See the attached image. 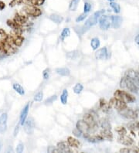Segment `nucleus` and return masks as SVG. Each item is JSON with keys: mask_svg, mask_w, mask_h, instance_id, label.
Masks as SVG:
<instances>
[{"mask_svg": "<svg viewBox=\"0 0 139 153\" xmlns=\"http://www.w3.org/2000/svg\"><path fill=\"white\" fill-rule=\"evenodd\" d=\"M84 121L88 123V125L90 126V131L91 132H95L98 127V116L94 111L86 113L84 115Z\"/></svg>", "mask_w": 139, "mask_h": 153, "instance_id": "1", "label": "nucleus"}, {"mask_svg": "<svg viewBox=\"0 0 139 153\" xmlns=\"http://www.w3.org/2000/svg\"><path fill=\"white\" fill-rule=\"evenodd\" d=\"M114 97L121 100L126 104L133 103L134 101H135V97L134 95H132L128 92H126L125 91H121V90H117L114 93Z\"/></svg>", "mask_w": 139, "mask_h": 153, "instance_id": "2", "label": "nucleus"}, {"mask_svg": "<svg viewBox=\"0 0 139 153\" xmlns=\"http://www.w3.org/2000/svg\"><path fill=\"white\" fill-rule=\"evenodd\" d=\"M120 87L121 88H126V89H128L131 92H133V93H135V94H138L139 92L138 89L137 88L136 86L132 82V81L127 76H125L121 80Z\"/></svg>", "mask_w": 139, "mask_h": 153, "instance_id": "3", "label": "nucleus"}, {"mask_svg": "<svg viewBox=\"0 0 139 153\" xmlns=\"http://www.w3.org/2000/svg\"><path fill=\"white\" fill-rule=\"evenodd\" d=\"M118 113L122 116V117H125L127 119H131V120H135L138 115V110L133 109L131 107H126L125 108H124L123 110H121Z\"/></svg>", "mask_w": 139, "mask_h": 153, "instance_id": "4", "label": "nucleus"}, {"mask_svg": "<svg viewBox=\"0 0 139 153\" xmlns=\"http://www.w3.org/2000/svg\"><path fill=\"white\" fill-rule=\"evenodd\" d=\"M24 12L28 15L33 16L34 18H37L42 15V10L39 8H36L33 5H26L24 7Z\"/></svg>", "mask_w": 139, "mask_h": 153, "instance_id": "5", "label": "nucleus"}, {"mask_svg": "<svg viewBox=\"0 0 139 153\" xmlns=\"http://www.w3.org/2000/svg\"><path fill=\"white\" fill-rule=\"evenodd\" d=\"M0 41H1L2 45H3V50H4V52H5L7 56L11 55V54H14L17 51V47L13 45V44H9L7 40H1Z\"/></svg>", "mask_w": 139, "mask_h": 153, "instance_id": "6", "label": "nucleus"}, {"mask_svg": "<svg viewBox=\"0 0 139 153\" xmlns=\"http://www.w3.org/2000/svg\"><path fill=\"white\" fill-rule=\"evenodd\" d=\"M109 104L111 106V107H114V109H116L118 111H120L121 110H123L124 108H125L127 107V104L124 103V101H121V100L118 99L116 97H114L113 98H111L109 101Z\"/></svg>", "mask_w": 139, "mask_h": 153, "instance_id": "7", "label": "nucleus"}, {"mask_svg": "<svg viewBox=\"0 0 139 153\" xmlns=\"http://www.w3.org/2000/svg\"><path fill=\"white\" fill-rule=\"evenodd\" d=\"M76 127L78 130L80 131V132L82 133L83 135H88L90 132V127L88 125V124L85 121L80 120L78 121L76 125Z\"/></svg>", "mask_w": 139, "mask_h": 153, "instance_id": "8", "label": "nucleus"}, {"mask_svg": "<svg viewBox=\"0 0 139 153\" xmlns=\"http://www.w3.org/2000/svg\"><path fill=\"white\" fill-rule=\"evenodd\" d=\"M24 130L28 135H33L35 129V122L33 117H29L26 119L24 123Z\"/></svg>", "mask_w": 139, "mask_h": 153, "instance_id": "9", "label": "nucleus"}, {"mask_svg": "<svg viewBox=\"0 0 139 153\" xmlns=\"http://www.w3.org/2000/svg\"><path fill=\"white\" fill-rule=\"evenodd\" d=\"M109 57H111V54L109 55L107 47H103L96 51L95 58L97 60H104V59H108Z\"/></svg>", "mask_w": 139, "mask_h": 153, "instance_id": "10", "label": "nucleus"}, {"mask_svg": "<svg viewBox=\"0 0 139 153\" xmlns=\"http://www.w3.org/2000/svg\"><path fill=\"white\" fill-rule=\"evenodd\" d=\"M99 26L101 30H107L111 26V23H110V19L106 15H102L100 16L99 19Z\"/></svg>", "mask_w": 139, "mask_h": 153, "instance_id": "11", "label": "nucleus"}, {"mask_svg": "<svg viewBox=\"0 0 139 153\" xmlns=\"http://www.w3.org/2000/svg\"><path fill=\"white\" fill-rule=\"evenodd\" d=\"M6 24L8 25V26H9L11 29H13L14 30V33H17V34H21L22 26L19 23H16L14 19H7Z\"/></svg>", "mask_w": 139, "mask_h": 153, "instance_id": "12", "label": "nucleus"}, {"mask_svg": "<svg viewBox=\"0 0 139 153\" xmlns=\"http://www.w3.org/2000/svg\"><path fill=\"white\" fill-rule=\"evenodd\" d=\"M7 119L6 113H3L0 115V133H4L7 129Z\"/></svg>", "mask_w": 139, "mask_h": 153, "instance_id": "13", "label": "nucleus"}, {"mask_svg": "<svg viewBox=\"0 0 139 153\" xmlns=\"http://www.w3.org/2000/svg\"><path fill=\"white\" fill-rule=\"evenodd\" d=\"M10 35L13 38V44L16 47H19L23 45V42H24V37L21 36V34H17V33H14L13 34H10Z\"/></svg>", "mask_w": 139, "mask_h": 153, "instance_id": "14", "label": "nucleus"}, {"mask_svg": "<svg viewBox=\"0 0 139 153\" xmlns=\"http://www.w3.org/2000/svg\"><path fill=\"white\" fill-rule=\"evenodd\" d=\"M111 25L114 29H118L121 27L122 24V18L119 15H111Z\"/></svg>", "mask_w": 139, "mask_h": 153, "instance_id": "15", "label": "nucleus"}, {"mask_svg": "<svg viewBox=\"0 0 139 153\" xmlns=\"http://www.w3.org/2000/svg\"><path fill=\"white\" fill-rule=\"evenodd\" d=\"M118 142L119 143H121V145L126 146H132L134 144V140L131 138H130V137H128V136H126V135L119 136L118 138Z\"/></svg>", "mask_w": 139, "mask_h": 153, "instance_id": "16", "label": "nucleus"}, {"mask_svg": "<svg viewBox=\"0 0 139 153\" xmlns=\"http://www.w3.org/2000/svg\"><path fill=\"white\" fill-rule=\"evenodd\" d=\"M57 148L59 149V152H71L70 146L69 144L66 142H60L57 144Z\"/></svg>", "mask_w": 139, "mask_h": 153, "instance_id": "17", "label": "nucleus"}, {"mask_svg": "<svg viewBox=\"0 0 139 153\" xmlns=\"http://www.w3.org/2000/svg\"><path fill=\"white\" fill-rule=\"evenodd\" d=\"M29 105L27 104V105L23 107V109L22 110L20 114V120H19V124L21 125H24V123L26 121V118H27V115H28L29 113Z\"/></svg>", "mask_w": 139, "mask_h": 153, "instance_id": "18", "label": "nucleus"}, {"mask_svg": "<svg viewBox=\"0 0 139 153\" xmlns=\"http://www.w3.org/2000/svg\"><path fill=\"white\" fill-rule=\"evenodd\" d=\"M14 20L19 25H23V24H26L28 22V17L26 15H20L19 13H15V16H14Z\"/></svg>", "mask_w": 139, "mask_h": 153, "instance_id": "19", "label": "nucleus"}, {"mask_svg": "<svg viewBox=\"0 0 139 153\" xmlns=\"http://www.w3.org/2000/svg\"><path fill=\"white\" fill-rule=\"evenodd\" d=\"M99 107L104 112H108L111 108V106L109 104V102H107L106 100L103 99V98H101L99 101Z\"/></svg>", "mask_w": 139, "mask_h": 153, "instance_id": "20", "label": "nucleus"}, {"mask_svg": "<svg viewBox=\"0 0 139 153\" xmlns=\"http://www.w3.org/2000/svg\"><path fill=\"white\" fill-rule=\"evenodd\" d=\"M100 136L106 140L108 141H112L113 139V133L111 132V131L110 129H103L100 132Z\"/></svg>", "mask_w": 139, "mask_h": 153, "instance_id": "21", "label": "nucleus"}, {"mask_svg": "<svg viewBox=\"0 0 139 153\" xmlns=\"http://www.w3.org/2000/svg\"><path fill=\"white\" fill-rule=\"evenodd\" d=\"M67 143L69 144V146L72 148H78L80 146V141L77 140L76 138H74L72 136H69L67 138Z\"/></svg>", "mask_w": 139, "mask_h": 153, "instance_id": "22", "label": "nucleus"}, {"mask_svg": "<svg viewBox=\"0 0 139 153\" xmlns=\"http://www.w3.org/2000/svg\"><path fill=\"white\" fill-rule=\"evenodd\" d=\"M85 138L88 139V142L92 143H97V142H102L104 140V138L100 136V135H90V134L86 137Z\"/></svg>", "mask_w": 139, "mask_h": 153, "instance_id": "23", "label": "nucleus"}, {"mask_svg": "<svg viewBox=\"0 0 139 153\" xmlns=\"http://www.w3.org/2000/svg\"><path fill=\"white\" fill-rule=\"evenodd\" d=\"M97 23H98V19L96 18L95 16L93 15L92 16H90V18L88 19V20L85 22V24L84 25L85 27L88 29V30H89L91 26L96 25Z\"/></svg>", "mask_w": 139, "mask_h": 153, "instance_id": "24", "label": "nucleus"}, {"mask_svg": "<svg viewBox=\"0 0 139 153\" xmlns=\"http://www.w3.org/2000/svg\"><path fill=\"white\" fill-rule=\"evenodd\" d=\"M98 123H99L100 127H102V129H110V130L111 129V123H110L109 120L107 119V118H101L98 121Z\"/></svg>", "mask_w": 139, "mask_h": 153, "instance_id": "25", "label": "nucleus"}, {"mask_svg": "<svg viewBox=\"0 0 139 153\" xmlns=\"http://www.w3.org/2000/svg\"><path fill=\"white\" fill-rule=\"evenodd\" d=\"M56 72L57 74H59L60 76H69L70 74V70L67 67H60V68H57Z\"/></svg>", "mask_w": 139, "mask_h": 153, "instance_id": "26", "label": "nucleus"}, {"mask_svg": "<svg viewBox=\"0 0 139 153\" xmlns=\"http://www.w3.org/2000/svg\"><path fill=\"white\" fill-rule=\"evenodd\" d=\"M127 126L128 127V129H130L131 132L139 130V122L135 120H133L132 121H130L129 123H128Z\"/></svg>", "mask_w": 139, "mask_h": 153, "instance_id": "27", "label": "nucleus"}, {"mask_svg": "<svg viewBox=\"0 0 139 153\" xmlns=\"http://www.w3.org/2000/svg\"><path fill=\"white\" fill-rule=\"evenodd\" d=\"M88 30L85 27L84 25H76V26H74V31L78 35H80V36L83 35L84 33H86Z\"/></svg>", "mask_w": 139, "mask_h": 153, "instance_id": "28", "label": "nucleus"}, {"mask_svg": "<svg viewBox=\"0 0 139 153\" xmlns=\"http://www.w3.org/2000/svg\"><path fill=\"white\" fill-rule=\"evenodd\" d=\"M100 40L97 37H94V38H93L90 41V46L92 47V49L94 50H98V48L100 46Z\"/></svg>", "mask_w": 139, "mask_h": 153, "instance_id": "29", "label": "nucleus"}, {"mask_svg": "<svg viewBox=\"0 0 139 153\" xmlns=\"http://www.w3.org/2000/svg\"><path fill=\"white\" fill-rule=\"evenodd\" d=\"M49 18L51 19L53 22L54 23H56L57 24H59V23H61L63 20V18L60 16L59 15H57V14H52L50 16H49Z\"/></svg>", "mask_w": 139, "mask_h": 153, "instance_id": "30", "label": "nucleus"}, {"mask_svg": "<svg viewBox=\"0 0 139 153\" xmlns=\"http://www.w3.org/2000/svg\"><path fill=\"white\" fill-rule=\"evenodd\" d=\"M13 89L15 90V91L17 92L19 95H25V91H24L23 87H22L19 84H17V83L13 84Z\"/></svg>", "mask_w": 139, "mask_h": 153, "instance_id": "31", "label": "nucleus"}, {"mask_svg": "<svg viewBox=\"0 0 139 153\" xmlns=\"http://www.w3.org/2000/svg\"><path fill=\"white\" fill-rule=\"evenodd\" d=\"M67 100H68V91L67 89H64L60 95V101L63 105H67Z\"/></svg>", "mask_w": 139, "mask_h": 153, "instance_id": "32", "label": "nucleus"}, {"mask_svg": "<svg viewBox=\"0 0 139 153\" xmlns=\"http://www.w3.org/2000/svg\"><path fill=\"white\" fill-rule=\"evenodd\" d=\"M120 152H123V153H139V148H124L120 149L119 151Z\"/></svg>", "mask_w": 139, "mask_h": 153, "instance_id": "33", "label": "nucleus"}, {"mask_svg": "<svg viewBox=\"0 0 139 153\" xmlns=\"http://www.w3.org/2000/svg\"><path fill=\"white\" fill-rule=\"evenodd\" d=\"M79 52L77 50H74L70 51V52H68L67 54V57L70 60H75L77 59L78 56H79Z\"/></svg>", "mask_w": 139, "mask_h": 153, "instance_id": "34", "label": "nucleus"}, {"mask_svg": "<svg viewBox=\"0 0 139 153\" xmlns=\"http://www.w3.org/2000/svg\"><path fill=\"white\" fill-rule=\"evenodd\" d=\"M70 36V30L69 28H64L63 30L61 33V35H60V39L61 40H64L65 38L67 37H69Z\"/></svg>", "mask_w": 139, "mask_h": 153, "instance_id": "35", "label": "nucleus"}, {"mask_svg": "<svg viewBox=\"0 0 139 153\" xmlns=\"http://www.w3.org/2000/svg\"><path fill=\"white\" fill-rule=\"evenodd\" d=\"M80 3V0H72L70 2V4L69 9L70 11H75L77 9V6H78V4Z\"/></svg>", "mask_w": 139, "mask_h": 153, "instance_id": "36", "label": "nucleus"}, {"mask_svg": "<svg viewBox=\"0 0 139 153\" xmlns=\"http://www.w3.org/2000/svg\"><path fill=\"white\" fill-rule=\"evenodd\" d=\"M110 5H111V7L113 9L114 12L115 13H119L121 12V6H120L118 3H114V2H111Z\"/></svg>", "mask_w": 139, "mask_h": 153, "instance_id": "37", "label": "nucleus"}, {"mask_svg": "<svg viewBox=\"0 0 139 153\" xmlns=\"http://www.w3.org/2000/svg\"><path fill=\"white\" fill-rule=\"evenodd\" d=\"M83 89H84V86H83L81 84H75V86L74 87V92L75 94H77V95H79L80 94L81 92H82Z\"/></svg>", "mask_w": 139, "mask_h": 153, "instance_id": "38", "label": "nucleus"}, {"mask_svg": "<svg viewBox=\"0 0 139 153\" xmlns=\"http://www.w3.org/2000/svg\"><path fill=\"white\" fill-rule=\"evenodd\" d=\"M115 131L118 134L119 136H121V135H126L127 134V129L124 127H122V126L116 127Z\"/></svg>", "mask_w": 139, "mask_h": 153, "instance_id": "39", "label": "nucleus"}, {"mask_svg": "<svg viewBox=\"0 0 139 153\" xmlns=\"http://www.w3.org/2000/svg\"><path fill=\"white\" fill-rule=\"evenodd\" d=\"M57 99V96L56 95H53V96H51V97H48V98L45 101V104H46V105H50L52 103H53L54 101H56Z\"/></svg>", "mask_w": 139, "mask_h": 153, "instance_id": "40", "label": "nucleus"}, {"mask_svg": "<svg viewBox=\"0 0 139 153\" xmlns=\"http://www.w3.org/2000/svg\"><path fill=\"white\" fill-rule=\"evenodd\" d=\"M43 97V92H38V93L34 96V101H41Z\"/></svg>", "mask_w": 139, "mask_h": 153, "instance_id": "41", "label": "nucleus"}, {"mask_svg": "<svg viewBox=\"0 0 139 153\" xmlns=\"http://www.w3.org/2000/svg\"><path fill=\"white\" fill-rule=\"evenodd\" d=\"M91 9V5L88 2H85L84 5V11L85 13H88Z\"/></svg>", "mask_w": 139, "mask_h": 153, "instance_id": "42", "label": "nucleus"}, {"mask_svg": "<svg viewBox=\"0 0 139 153\" xmlns=\"http://www.w3.org/2000/svg\"><path fill=\"white\" fill-rule=\"evenodd\" d=\"M87 18V13H82V14H80L79 16H77V19H76V22L77 23H80L81 21H84L85 19Z\"/></svg>", "mask_w": 139, "mask_h": 153, "instance_id": "43", "label": "nucleus"}, {"mask_svg": "<svg viewBox=\"0 0 139 153\" xmlns=\"http://www.w3.org/2000/svg\"><path fill=\"white\" fill-rule=\"evenodd\" d=\"M23 150H24V145H23V143H19L17 146H16V148H15V152L21 153L23 152Z\"/></svg>", "mask_w": 139, "mask_h": 153, "instance_id": "44", "label": "nucleus"}, {"mask_svg": "<svg viewBox=\"0 0 139 153\" xmlns=\"http://www.w3.org/2000/svg\"><path fill=\"white\" fill-rule=\"evenodd\" d=\"M49 71H50V70H49V69H48V68H46V69H45L43 70V76L44 80L49 79V74H50V72Z\"/></svg>", "mask_w": 139, "mask_h": 153, "instance_id": "45", "label": "nucleus"}, {"mask_svg": "<svg viewBox=\"0 0 139 153\" xmlns=\"http://www.w3.org/2000/svg\"><path fill=\"white\" fill-rule=\"evenodd\" d=\"M47 152L49 153H53V152H59V149L57 148V147H54V146H49L47 148Z\"/></svg>", "mask_w": 139, "mask_h": 153, "instance_id": "46", "label": "nucleus"}, {"mask_svg": "<svg viewBox=\"0 0 139 153\" xmlns=\"http://www.w3.org/2000/svg\"><path fill=\"white\" fill-rule=\"evenodd\" d=\"M104 9H101V10H99V11H97V12H95L94 13V15L95 16L96 18L99 19L100 17V16H102V15H104Z\"/></svg>", "mask_w": 139, "mask_h": 153, "instance_id": "47", "label": "nucleus"}, {"mask_svg": "<svg viewBox=\"0 0 139 153\" xmlns=\"http://www.w3.org/2000/svg\"><path fill=\"white\" fill-rule=\"evenodd\" d=\"M7 33H5V31L3 30V29L0 28V36H1V38L2 39H5L6 38V36H7Z\"/></svg>", "mask_w": 139, "mask_h": 153, "instance_id": "48", "label": "nucleus"}, {"mask_svg": "<svg viewBox=\"0 0 139 153\" xmlns=\"http://www.w3.org/2000/svg\"><path fill=\"white\" fill-rule=\"evenodd\" d=\"M73 133H74V135L75 136H77V137H80V136H81V135H82V133L80 132V131L78 130L77 127H76L75 129H74V130H73Z\"/></svg>", "mask_w": 139, "mask_h": 153, "instance_id": "49", "label": "nucleus"}, {"mask_svg": "<svg viewBox=\"0 0 139 153\" xmlns=\"http://www.w3.org/2000/svg\"><path fill=\"white\" fill-rule=\"evenodd\" d=\"M17 4H18V0H12V2H10V3H9V6L10 7H14Z\"/></svg>", "mask_w": 139, "mask_h": 153, "instance_id": "50", "label": "nucleus"}, {"mask_svg": "<svg viewBox=\"0 0 139 153\" xmlns=\"http://www.w3.org/2000/svg\"><path fill=\"white\" fill-rule=\"evenodd\" d=\"M5 8V4L3 1H0V10H3Z\"/></svg>", "mask_w": 139, "mask_h": 153, "instance_id": "51", "label": "nucleus"}, {"mask_svg": "<svg viewBox=\"0 0 139 153\" xmlns=\"http://www.w3.org/2000/svg\"><path fill=\"white\" fill-rule=\"evenodd\" d=\"M134 41H135V43H136L138 45H139V34H138V35L135 36V38H134Z\"/></svg>", "mask_w": 139, "mask_h": 153, "instance_id": "52", "label": "nucleus"}, {"mask_svg": "<svg viewBox=\"0 0 139 153\" xmlns=\"http://www.w3.org/2000/svg\"><path fill=\"white\" fill-rule=\"evenodd\" d=\"M18 132H19V126L17 125V126L15 127V131H14V136H16V135H17V133H18Z\"/></svg>", "mask_w": 139, "mask_h": 153, "instance_id": "53", "label": "nucleus"}, {"mask_svg": "<svg viewBox=\"0 0 139 153\" xmlns=\"http://www.w3.org/2000/svg\"><path fill=\"white\" fill-rule=\"evenodd\" d=\"M108 1H109V2H114V0H108Z\"/></svg>", "mask_w": 139, "mask_h": 153, "instance_id": "54", "label": "nucleus"}, {"mask_svg": "<svg viewBox=\"0 0 139 153\" xmlns=\"http://www.w3.org/2000/svg\"><path fill=\"white\" fill-rule=\"evenodd\" d=\"M0 149H1V143H0Z\"/></svg>", "mask_w": 139, "mask_h": 153, "instance_id": "55", "label": "nucleus"}, {"mask_svg": "<svg viewBox=\"0 0 139 153\" xmlns=\"http://www.w3.org/2000/svg\"><path fill=\"white\" fill-rule=\"evenodd\" d=\"M138 148H139V142H138Z\"/></svg>", "mask_w": 139, "mask_h": 153, "instance_id": "56", "label": "nucleus"}, {"mask_svg": "<svg viewBox=\"0 0 139 153\" xmlns=\"http://www.w3.org/2000/svg\"><path fill=\"white\" fill-rule=\"evenodd\" d=\"M138 134H139V133H138Z\"/></svg>", "mask_w": 139, "mask_h": 153, "instance_id": "57", "label": "nucleus"}]
</instances>
